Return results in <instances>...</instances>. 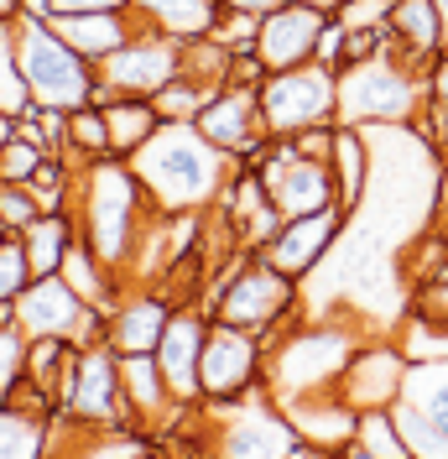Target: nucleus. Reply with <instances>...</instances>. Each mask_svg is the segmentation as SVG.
<instances>
[{
  "instance_id": "f257e3e1",
  "label": "nucleus",
  "mask_w": 448,
  "mask_h": 459,
  "mask_svg": "<svg viewBox=\"0 0 448 459\" xmlns=\"http://www.w3.org/2000/svg\"><path fill=\"white\" fill-rule=\"evenodd\" d=\"M136 168L141 188L157 214H188V209H214L224 183L235 178V157L220 152L198 131V120H162L146 142L125 157Z\"/></svg>"
},
{
  "instance_id": "f03ea898",
  "label": "nucleus",
  "mask_w": 448,
  "mask_h": 459,
  "mask_svg": "<svg viewBox=\"0 0 448 459\" xmlns=\"http://www.w3.org/2000/svg\"><path fill=\"white\" fill-rule=\"evenodd\" d=\"M151 214L157 209H151L136 168L125 157H94V162L79 168V178H73V220H79V235L94 246V256L105 266H115V272L131 266L136 240Z\"/></svg>"
},
{
  "instance_id": "7ed1b4c3",
  "label": "nucleus",
  "mask_w": 448,
  "mask_h": 459,
  "mask_svg": "<svg viewBox=\"0 0 448 459\" xmlns=\"http://www.w3.org/2000/svg\"><path fill=\"white\" fill-rule=\"evenodd\" d=\"M360 350V329L349 318H292L281 334L266 340V397L297 402L308 392H329L349 366V355Z\"/></svg>"
},
{
  "instance_id": "20e7f679",
  "label": "nucleus",
  "mask_w": 448,
  "mask_h": 459,
  "mask_svg": "<svg viewBox=\"0 0 448 459\" xmlns=\"http://www.w3.org/2000/svg\"><path fill=\"white\" fill-rule=\"evenodd\" d=\"M339 126H412L418 110L427 105V68L407 63V57L386 48V53L365 57V63H344L334 68Z\"/></svg>"
},
{
  "instance_id": "39448f33",
  "label": "nucleus",
  "mask_w": 448,
  "mask_h": 459,
  "mask_svg": "<svg viewBox=\"0 0 448 459\" xmlns=\"http://www.w3.org/2000/svg\"><path fill=\"white\" fill-rule=\"evenodd\" d=\"M11 42H16V63H22V79L31 89V105L63 115L79 105H99V68L73 53L47 27V16H16Z\"/></svg>"
},
{
  "instance_id": "423d86ee",
  "label": "nucleus",
  "mask_w": 448,
  "mask_h": 459,
  "mask_svg": "<svg viewBox=\"0 0 448 459\" xmlns=\"http://www.w3.org/2000/svg\"><path fill=\"white\" fill-rule=\"evenodd\" d=\"M303 282H292L287 272H277L261 251H240L235 272L224 277V287L209 298V314L220 324H235V329H251L261 340L281 334L292 318L303 314Z\"/></svg>"
},
{
  "instance_id": "0eeeda50",
  "label": "nucleus",
  "mask_w": 448,
  "mask_h": 459,
  "mask_svg": "<svg viewBox=\"0 0 448 459\" xmlns=\"http://www.w3.org/2000/svg\"><path fill=\"white\" fill-rule=\"evenodd\" d=\"M57 423L73 429H115V423H136L125 392H120V355L110 350V340L79 344L68 376L57 386Z\"/></svg>"
},
{
  "instance_id": "6e6552de",
  "label": "nucleus",
  "mask_w": 448,
  "mask_h": 459,
  "mask_svg": "<svg viewBox=\"0 0 448 459\" xmlns=\"http://www.w3.org/2000/svg\"><path fill=\"white\" fill-rule=\"evenodd\" d=\"M392 418L412 459H448V355H407Z\"/></svg>"
},
{
  "instance_id": "1a4fd4ad",
  "label": "nucleus",
  "mask_w": 448,
  "mask_h": 459,
  "mask_svg": "<svg viewBox=\"0 0 448 459\" xmlns=\"http://www.w3.org/2000/svg\"><path fill=\"white\" fill-rule=\"evenodd\" d=\"M255 105H261L266 136H297V131H308V126H323V120H334V105H339L334 68L303 63V68L266 74V79L255 84Z\"/></svg>"
},
{
  "instance_id": "9d476101",
  "label": "nucleus",
  "mask_w": 448,
  "mask_h": 459,
  "mask_svg": "<svg viewBox=\"0 0 448 459\" xmlns=\"http://www.w3.org/2000/svg\"><path fill=\"white\" fill-rule=\"evenodd\" d=\"M11 324L27 340H42V334H57V340H73V344L105 340V308L84 303L57 272L53 277H31L22 287V298L11 303Z\"/></svg>"
},
{
  "instance_id": "9b49d317",
  "label": "nucleus",
  "mask_w": 448,
  "mask_h": 459,
  "mask_svg": "<svg viewBox=\"0 0 448 459\" xmlns=\"http://www.w3.org/2000/svg\"><path fill=\"white\" fill-rule=\"evenodd\" d=\"M255 172L266 183V199L281 220H297V214H313V209H329L339 204L334 188V168L323 157H303L287 136H271L255 157Z\"/></svg>"
},
{
  "instance_id": "f8f14e48",
  "label": "nucleus",
  "mask_w": 448,
  "mask_h": 459,
  "mask_svg": "<svg viewBox=\"0 0 448 459\" xmlns=\"http://www.w3.org/2000/svg\"><path fill=\"white\" fill-rule=\"evenodd\" d=\"M94 68H99V100H110V94H141V100H151L168 79L183 74V42L157 27H146V22H136V31L110 57H99Z\"/></svg>"
},
{
  "instance_id": "ddd939ff",
  "label": "nucleus",
  "mask_w": 448,
  "mask_h": 459,
  "mask_svg": "<svg viewBox=\"0 0 448 459\" xmlns=\"http://www.w3.org/2000/svg\"><path fill=\"white\" fill-rule=\"evenodd\" d=\"M266 376V340L251 329H235L209 318V334H203V355H198V402H224L261 386Z\"/></svg>"
},
{
  "instance_id": "4468645a",
  "label": "nucleus",
  "mask_w": 448,
  "mask_h": 459,
  "mask_svg": "<svg viewBox=\"0 0 448 459\" xmlns=\"http://www.w3.org/2000/svg\"><path fill=\"white\" fill-rule=\"evenodd\" d=\"M344 225H349V209L344 204L313 209V214H297V220H281L277 235L261 246V256L271 261L277 272H287L292 282H308L313 272L329 261V251L344 240Z\"/></svg>"
},
{
  "instance_id": "2eb2a0df",
  "label": "nucleus",
  "mask_w": 448,
  "mask_h": 459,
  "mask_svg": "<svg viewBox=\"0 0 448 459\" xmlns=\"http://www.w3.org/2000/svg\"><path fill=\"white\" fill-rule=\"evenodd\" d=\"M177 298L162 292L157 282H125L115 292V303L105 308V340L115 355H151L162 329H168Z\"/></svg>"
},
{
  "instance_id": "dca6fc26",
  "label": "nucleus",
  "mask_w": 448,
  "mask_h": 459,
  "mask_svg": "<svg viewBox=\"0 0 448 459\" xmlns=\"http://www.w3.org/2000/svg\"><path fill=\"white\" fill-rule=\"evenodd\" d=\"M198 131L220 146V152H229L235 162H255L261 146L271 142L266 126H261V105H255L251 84H220L214 89L209 105L198 110Z\"/></svg>"
},
{
  "instance_id": "f3484780",
  "label": "nucleus",
  "mask_w": 448,
  "mask_h": 459,
  "mask_svg": "<svg viewBox=\"0 0 448 459\" xmlns=\"http://www.w3.org/2000/svg\"><path fill=\"white\" fill-rule=\"evenodd\" d=\"M323 27H329V11L281 0L277 11L261 16V31H255V57H261V68H266V74H281V68H303V63H313Z\"/></svg>"
},
{
  "instance_id": "a211bd4d",
  "label": "nucleus",
  "mask_w": 448,
  "mask_h": 459,
  "mask_svg": "<svg viewBox=\"0 0 448 459\" xmlns=\"http://www.w3.org/2000/svg\"><path fill=\"white\" fill-rule=\"evenodd\" d=\"M209 308L203 303H177L168 318V329H162V340H157V366H162V381H168V392L183 407H198V355H203V334H209Z\"/></svg>"
},
{
  "instance_id": "6ab92c4d",
  "label": "nucleus",
  "mask_w": 448,
  "mask_h": 459,
  "mask_svg": "<svg viewBox=\"0 0 448 459\" xmlns=\"http://www.w3.org/2000/svg\"><path fill=\"white\" fill-rule=\"evenodd\" d=\"M401 376H407V350L392 340H360V350L349 355V366L339 376V397L349 402L355 412L370 407H392L401 392Z\"/></svg>"
},
{
  "instance_id": "aec40b11",
  "label": "nucleus",
  "mask_w": 448,
  "mask_h": 459,
  "mask_svg": "<svg viewBox=\"0 0 448 459\" xmlns=\"http://www.w3.org/2000/svg\"><path fill=\"white\" fill-rule=\"evenodd\" d=\"M281 412L292 418L297 438L318 444L323 455H344L349 438H355V423H360V412L339 397L334 386L329 392H308V397H297V402H281Z\"/></svg>"
},
{
  "instance_id": "412c9836",
  "label": "nucleus",
  "mask_w": 448,
  "mask_h": 459,
  "mask_svg": "<svg viewBox=\"0 0 448 459\" xmlns=\"http://www.w3.org/2000/svg\"><path fill=\"white\" fill-rule=\"evenodd\" d=\"M47 27H53L79 57L99 63V57H110L115 48L136 31V11H79V16L53 11V16H47Z\"/></svg>"
},
{
  "instance_id": "4be33fe9",
  "label": "nucleus",
  "mask_w": 448,
  "mask_h": 459,
  "mask_svg": "<svg viewBox=\"0 0 448 459\" xmlns=\"http://www.w3.org/2000/svg\"><path fill=\"white\" fill-rule=\"evenodd\" d=\"M120 392H125V407H131L136 429H151V423H162V418H183V412H188V407L168 392L157 355H120Z\"/></svg>"
},
{
  "instance_id": "5701e85b",
  "label": "nucleus",
  "mask_w": 448,
  "mask_h": 459,
  "mask_svg": "<svg viewBox=\"0 0 448 459\" xmlns=\"http://www.w3.org/2000/svg\"><path fill=\"white\" fill-rule=\"evenodd\" d=\"M386 31H392L396 53L407 57V63H418V68H427L433 53L444 48L433 0H392V5H386Z\"/></svg>"
},
{
  "instance_id": "b1692460",
  "label": "nucleus",
  "mask_w": 448,
  "mask_h": 459,
  "mask_svg": "<svg viewBox=\"0 0 448 459\" xmlns=\"http://www.w3.org/2000/svg\"><path fill=\"white\" fill-rule=\"evenodd\" d=\"M16 240L27 251L31 277H53L57 266H63V256H68V246L79 240V220H73V209H42Z\"/></svg>"
},
{
  "instance_id": "393cba45",
  "label": "nucleus",
  "mask_w": 448,
  "mask_h": 459,
  "mask_svg": "<svg viewBox=\"0 0 448 459\" xmlns=\"http://www.w3.org/2000/svg\"><path fill=\"white\" fill-rule=\"evenodd\" d=\"M131 11H136V22L146 27L168 31L177 42H194V37H209L214 22H220V0H131Z\"/></svg>"
},
{
  "instance_id": "a878e982",
  "label": "nucleus",
  "mask_w": 448,
  "mask_h": 459,
  "mask_svg": "<svg viewBox=\"0 0 448 459\" xmlns=\"http://www.w3.org/2000/svg\"><path fill=\"white\" fill-rule=\"evenodd\" d=\"M329 168H334V188L344 209H360L365 183H370V142L360 126H339L334 146H329Z\"/></svg>"
},
{
  "instance_id": "bb28decb",
  "label": "nucleus",
  "mask_w": 448,
  "mask_h": 459,
  "mask_svg": "<svg viewBox=\"0 0 448 459\" xmlns=\"http://www.w3.org/2000/svg\"><path fill=\"white\" fill-rule=\"evenodd\" d=\"M99 110H105V131H110L115 157H131L162 126V115L151 110V100H141V94H110V100H99Z\"/></svg>"
},
{
  "instance_id": "cd10ccee",
  "label": "nucleus",
  "mask_w": 448,
  "mask_h": 459,
  "mask_svg": "<svg viewBox=\"0 0 448 459\" xmlns=\"http://www.w3.org/2000/svg\"><path fill=\"white\" fill-rule=\"evenodd\" d=\"M47 438H53V418L0 402V459H42V455H53Z\"/></svg>"
},
{
  "instance_id": "c85d7f7f",
  "label": "nucleus",
  "mask_w": 448,
  "mask_h": 459,
  "mask_svg": "<svg viewBox=\"0 0 448 459\" xmlns=\"http://www.w3.org/2000/svg\"><path fill=\"white\" fill-rule=\"evenodd\" d=\"M344 455L349 459H412L407 455V444H401V433H396L392 407H370V412H360L355 438H349Z\"/></svg>"
},
{
  "instance_id": "c756f323",
  "label": "nucleus",
  "mask_w": 448,
  "mask_h": 459,
  "mask_svg": "<svg viewBox=\"0 0 448 459\" xmlns=\"http://www.w3.org/2000/svg\"><path fill=\"white\" fill-rule=\"evenodd\" d=\"M68 157L84 168L94 157H115L110 152V131H105V110L99 105H79L68 110Z\"/></svg>"
},
{
  "instance_id": "7c9ffc66",
  "label": "nucleus",
  "mask_w": 448,
  "mask_h": 459,
  "mask_svg": "<svg viewBox=\"0 0 448 459\" xmlns=\"http://www.w3.org/2000/svg\"><path fill=\"white\" fill-rule=\"evenodd\" d=\"M209 94H214V89L203 84V79L177 74V79H168V84L151 94V110L162 115V120H198V110L209 105Z\"/></svg>"
},
{
  "instance_id": "2f4dec72",
  "label": "nucleus",
  "mask_w": 448,
  "mask_h": 459,
  "mask_svg": "<svg viewBox=\"0 0 448 459\" xmlns=\"http://www.w3.org/2000/svg\"><path fill=\"white\" fill-rule=\"evenodd\" d=\"M0 110L5 115H27L31 110V89H27V79H22L11 27H0Z\"/></svg>"
},
{
  "instance_id": "473e14b6",
  "label": "nucleus",
  "mask_w": 448,
  "mask_h": 459,
  "mask_svg": "<svg viewBox=\"0 0 448 459\" xmlns=\"http://www.w3.org/2000/svg\"><path fill=\"white\" fill-rule=\"evenodd\" d=\"M37 214H42V204L27 183H0V230L5 235H22Z\"/></svg>"
},
{
  "instance_id": "72a5a7b5",
  "label": "nucleus",
  "mask_w": 448,
  "mask_h": 459,
  "mask_svg": "<svg viewBox=\"0 0 448 459\" xmlns=\"http://www.w3.org/2000/svg\"><path fill=\"white\" fill-rule=\"evenodd\" d=\"M27 282H31L27 251H22V240H16V235H5V240H0V308H5V303H16Z\"/></svg>"
},
{
  "instance_id": "f704fd0d",
  "label": "nucleus",
  "mask_w": 448,
  "mask_h": 459,
  "mask_svg": "<svg viewBox=\"0 0 448 459\" xmlns=\"http://www.w3.org/2000/svg\"><path fill=\"white\" fill-rule=\"evenodd\" d=\"M47 162V152L27 136H11L5 152H0V183H31V172Z\"/></svg>"
},
{
  "instance_id": "c9c22d12",
  "label": "nucleus",
  "mask_w": 448,
  "mask_h": 459,
  "mask_svg": "<svg viewBox=\"0 0 448 459\" xmlns=\"http://www.w3.org/2000/svg\"><path fill=\"white\" fill-rule=\"evenodd\" d=\"M255 31H261V16H246V11H220V22H214V42L229 48V53H255Z\"/></svg>"
},
{
  "instance_id": "e433bc0d",
  "label": "nucleus",
  "mask_w": 448,
  "mask_h": 459,
  "mask_svg": "<svg viewBox=\"0 0 448 459\" xmlns=\"http://www.w3.org/2000/svg\"><path fill=\"white\" fill-rule=\"evenodd\" d=\"M22 371H27V334L11 318H0V397H5V386Z\"/></svg>"
},
{
  "instance_id": "4c0bfd02",
  "label": "nucleus",
  "mask_w": 448,
  "mask_h": 459,
  "mask_svg": "<svg viewBox=\"0 0 448 459\" xmlns=\"http://www.w3.org/2000/svg\"><path fill=\"white\" fill-rule=\"evenodd\" d=\"M334 131H339V120H323V126H308V131H297V136H287V142L297 146L303 157H323V162H329V146H334Z\"/></svg>"
},
{
  "instance_id": "58836bf2",
  "label": "nucleus",
  "mask_w": 448,
  "mask_h": 459,
  "mask_svg": "<svg viewBox=\"0 0 448 459\" xmlns=\"http://www.w3.org/2000/svg\"><path fill=\"white\" fill-rule=\"evenodd\" d=\"M339 57H344V27H339L334 16H329V27H323V37H318V53H313V63H323V68H339Z\"/></svg>"
},
{
  "instance_id": "ea45409f",
  "label": "nucleus",
  "mask_w": 448,
  "mask_h": 459,
  "mask_svg": "<svg viewBox=\"0 0 448 459\" xmlns=\"http://www.w3.org/2000/svg\"><path fill=\"white\" fill-rule=\"evenodd\" d=\"M427 100H438L448 110V48H438L433 63H427Z\"/></svg>"
},
{
  "instance_id": "a19ab883",
  "label": "nucleus",
  "mask_w": 448,
  "mask_h": 459,
  "mask_svg": "<svg viewBox=\"0 0 448 459\" xmlns=\"http://www.w3.org/2000/svg\"><path fill=\"white\" fill-rule=\"evenodd\" d=\"M53 11H68V16H79V11H131V0H53Z\"/></svg>"
},
{
  "instance_id": "79ce46f5",
  "label": "nucleus",
  "mask_w": 448,
  "mask_h": 459,
  "mask_svg": "<svg viewBox=\"0 0 448 459\" xmlns=\"http://www.w3.org/2000/svg\"><path fill=\"white\" fill-rule=\"evenodd\" d=\"M224 11H246V16H266V11H277L281 0H220Z\"/></svg>"
},
{
  "instance_id": "37998d69",
  "label": "nucleus",
  "mask_w": 448,
  "mask_h": 459,
  "mask_svg": "<svg viewBox=\"0 0 448 459\" xmlns=\"http://www.w3.org/2000/svg\"><path fill=\"white\" fill-rule=\"evenodd\" d=\"M22 16H53V0H22Z\"/></svg>"
},
{
  "instance_id": "c03bdc74",
  "label": "nucleus",
  "mask_w": 448,
  "mask_h": 459,
  "mask_svg": "<svg viewBox=\"0 0 448 459\" xmlns=\"http://www.w3.org/2000/svg\"><path fill=\"white\" fill-rule=\"evenodd\" d=\"M22 16V0H0V27H11Z\"/></svg>"
},
{
  "instance_id": "a18cd8bd",
  "label": "nucleus",
  "mask_w": 448,
  "mask_h": 459,
  "mask_svg": "<svg viewBox=\"0 0 448 459\" xmlns=\"http://www.w3.org/2000/svg\"><path fill=\"white\" fill-rule=\"evenodd\" d=\"M11 136H16V115L0 110V152H5V142H11Z\"/></svg>"
},
{
  "instance_id": "49530a36",
  "label": "nucleus",
  "mask_w": 448,
  "mask_h": 459,
  "mask_svg": "<svg viewBox=\"0 0 448 459\" xmlns=\"http://www.w3.org/2000/svg\"><path fill=\"white\" fill-rule=\"evenodd\" d=\"M433 11H438V31H444V48H448V0H433Z\"/></svg>"
},
{
  "instance_id": "de8ad7c7",
  "label": "nucleus",
  "mask_w": 448,
  "mask_h": 459,
  "mask_svg": "<svg viewBox=\"0 0 448 459\" xmlns=\"http://www.w3.org/2000/svg\"><path fill=\"white\" fill-rule=\"evenodd\" d=\"M297 5H313V11H329V16H334V11L344 5V0H297Z\"/></svg>"
},
{
  "instance_id": "09e8293b",
  "label": "nucleus",
  "mask_w": 448,
  "mask_h": 459,
  "mask_svg": "<svg viewBox=\"0 0 448 459\" xmlns=\"http://www.w3.org/2000/svg\"><path fill=\"white\" fill-rule=\"evenodd\" d=\"M438 157L448 162V126H444V136H438Z\"/></svg>"
},
{
  "instance_id": "8fccbe9b",
  "label": "nucleus",
  "mask_w": 448,
  "mask_h": 459,
  "mask_svg": "<svg viewBox=\"0 0 448 459\" xmlns=\"http://www.w3.org/2000/svg\"><path fill=\"white\" fill-rule=\"evenodd\" d=\"M0 240H5V235H0Z\"/></svg>"
}]
</instances>
